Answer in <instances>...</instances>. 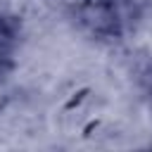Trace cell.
Wrapping results in <instances>:
<instances>
[{"mask_svg":"<svg viewBox=\"0 0 152 152\" xmlns=\"http://www.w3.org/2000/svg\"><path fill=\"white\" fill-rule=\"evenodd\" d=\"M147 0H78L76 21L97 40H121L142 19Z\"/></svg>","mask_w":152,"mask_h":152,"instance_id":"6da1fadb","label":"cell"},{"mask_svg":"<svg viewBox=\"0 0 152 152\" xmlns=\"http://www.w3.org/2000/svg\"><path fill=\"white\" fill-rule=\"evenodd\" d=\"M21 45V21L12 14H0V78H5L14 64Z\"/></svg>","mask_w":152,"mask_h":152,"instance_id":"7a4b0ae2","label":"cell"},{"mask_svg":"<svg viewBox=\"0 0 152 152\" xmlns=\"http://www.w3.org/2000/svg\"><path fill=\"white\" fill-rule=\"evenodd\" d=\"M150 104H152V97H150Z\"/></svg>","mask_w":152,"mask_h":152,"instance_id":"3957f363","label":"cell"}]
</instances>
